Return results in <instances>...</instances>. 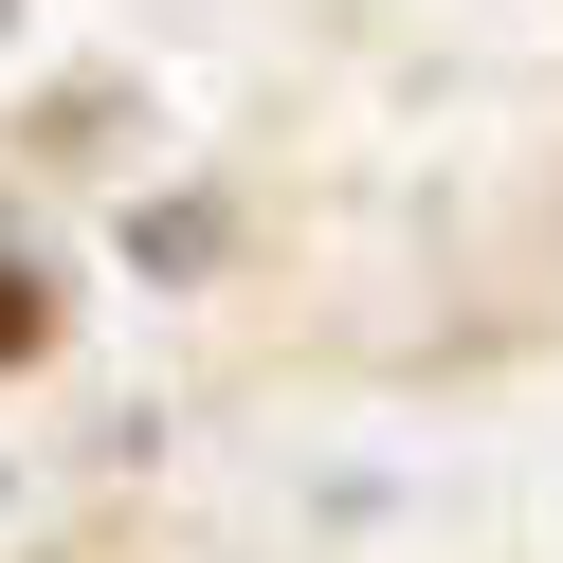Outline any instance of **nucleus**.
I'll list each match as a JSON object with an SVG mask.
<instances>
[{
	"mask_svg": "<svg viewBox=\"0 0 563 563\" xmlns=\"http://www.w3.org/2000/svg\"><path fill=\"white\" fill-rule=\"evenodd\" d=\"M0 37H19V0H0Z\"/></svg>",
	"mask_w": 563,
	"mask_h": 563,
	"instance_id": "4",
	"label": "nucleus"
},
{
	"mask_svg": "<svg viewBox=\"0 0 563 563\" xmlns=\"http://www.w3.org/2000/svg\"><path fill=\"white\" fill-rule=\"evenodd\" d=\"M0 509H19V454H0Z\"/></svg>",
	"mask_w": 563,
	"mask_h": 563,
	"instance_id": "3",
	"label": "nucleus"
},
{
	"mask_svg": "<svg viewBox=\"0 0 563 563\" xmlns=\"http://www.w3.org/2000/svg\"><path fill=\"white\" fill-rule=\"evenodd\" d=\"M128 255H146V273H200V255H219V200H146V219H128Z\"/></svg>",
	"mask_w": 563,
	"mask_h": 563,
	"instance_id": "1",
	"label": "nucleus"
},
{
	"mask_svg": "<svg viewBox=\"0 0 563 563\" xmlns=\"http://www.w3.org/2000/svg\"><path fill=\"white\" fill-rule=\"evenodd\" d=\"M37 328H55V291H37V273H0V364H37Z\"/></svg>",
	"mask_w": 563,
	"mask_h": 563,
	"instance_id": "2",
	"label": "nucleus"
}]
</instances>
